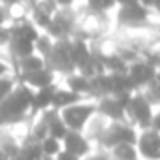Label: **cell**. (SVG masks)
<instances>
[{
	"mask_svg": "<svg viewBox=\"0 0 160 160\" xmlns=\"http://www.w3.org/2000/svg\"><path fill=\"white\" fill-rule=\"evenodd\" d=\"M32 94L34 91L30 87H25V85L13 87L12 92L0 102V126L21 122L30 109Z\"/></svg>",
	"mask_w": 160,
	"mask_h": 160,
	"instance_id": "1",
	"label": "cell"
},
{
	"mask_svg": "<svg viewBox=\"0 0 160 160\" xmlns=\"http://www.w3.org/2000/svg\"><path fill=\"white\" fill-rule=\"evenodd\" d=\"M124 115H126V121H132L141 130H149L151 121L154 117V111H152V106L145 100L143 92L138 91V92L132 94V98H130V102L124 109Z\"/></svg>",
	"mask_w": 160,
	"mask_h": 160,
	"instance_id": "2",
	"label": "cell"
},
{
	"mask_svg": "<svg viewBox=\"0 0 160 160\" xmlns=\"http://www.w3.org/2000/svg\"><path fill=\"white\" fill-rule=\"evenodd\" d=\"M136 139H138V134L136 130L126 124V122H113L111 126H108L102 134L96 136V141L108 149H113L117 145H122V143H128V145H136Z\"/></svg>",
	"mask_w": 160,
	"mask_h": 160,
	"instance_id": "3",
	"label": "cell"
},
{
	"mask_svg": "<svg viewBox=\"0 0 160 160\" xmlns=\"http://www.w3.org/2000/svg\"><path fill=\"white\" fill-rule=\"evenodd\" d=\"M75 25H77V15L70 8H58L53 13L51 21H49V25L45 28V32H47L49 38L66 40V38H70L73 34Z\"/></svg>",
	"mask_w": 160,
	"mask_h": 160,
	"instance_id": "4",
	"label": "cell"
},
{
	"mask_svg": "<svg viewBox=\"0 0 160 160\" xmlns=\"http://www.w3.org/2000/svg\"><path fill=\"white\" fill-rule=\"evenodd\" d=\"M45 66L51 72H60L64 75H70L75 72L72 58H70V38L66 40H55L49 57L45 58Z\"/></svg>",
	"mask_w": 160,
	"mask_h": 160,
	"instance_id": "5",
	"label": "cell"
},
{
	"mask_svg": "<svg viewBox=\"0 0 160 160\" xmlns=\"http://www.w3.org/2000/svg\"><path fill=\"white\" fill-rule=\"evenodd\" d=\"M96 113V104H85V102H79L73 104L66 109H60V117L66 124L68 130H77L81 132L85 128V124L89 122V119Z\"/></svg>",
	"mask_w": 160,
	"mask_h": 160,
	"instance_id": "6",
	"label": "cell"
},
{
	"mask_svg": "<svg viewBox=\"0 0 160 160\" xmlns=\"http://www.w3.org/2000/svg\"><path fill=\"white\" fill-rule=\"evenodd\" d=\"M126 75L130 77V81L138 91H143L145 87H149L151 83H154L158 79V73H156V66L149 60H134L128 64L126 68Z\"/></svg>",
	"mask_w": 160,
	"mask_h": 160,
	"instance_id": "7",
	"label": "cell"
},
{
	"mask_svg": "<svg viewBox=\"0 0 160 160\" xmlns=\"http://www.w3.org/2000/svg\"><path fill=\"white\" fill-rule=\"evenodd\" d=\"M149 15L151 10L143 8L141 4L130 6V8H121L117 12V23L126 28H138V27H147L149 25Z\"/></svg>",
	"mask_w": 160,
	"mask_h": 160,
	"instance_id": "8",
	"label": "cell"
},
{
	"mask_svg": "<svg viewBox=\"0 0 160 160\" xmlns=\"http://www.w3.org/2000/svg\"><path fill=\"white\" fill-rule=\"evenodd\" d=\"M138 154H141L145 160H158L160 158V134L156 130H143L138 139Z\"/></svg>",
	"mask_w": 160,
	"mask_h": 160,
	"instance_id": "9",
	"label": "cell"
},
{
	"mask_svg": "<svg viewBox=\"0 0 160 160\" xmlns=\"http://www.w3.org/2000/svg\"><path fill=\"white\" fill-rule=\"evenodd\" d=\"M60 143H62V151H66V152H70V154H73L77 158H83V156L91 154V143L83 136V132L68 130Z\"/></svg>",
	"mask_w": 160,
	"mask_h": 160,
	"instance_id": "10",
	"label": "cell"
},
{
	"mask_svg": "<svg viewBox=\"0 0 160 160\" xmlns=\"http://www.w3.org/2000/svg\"><path fill=\"white\" fill-rule=\"evenodd\" d=\"M17 79L21 81V85L32 87V89H43L47 85L55 83V72H51L47 66L34 70V72H25V73H17Z\"/></svg>",
	"mask_w": 160,
	"mask_h": 160,
	"instance_id": "11",
	"label": "cell"
},
{
	"mask_svg": "<svg viewBox=\"0 0 160 160\" xmlns=\"http://www.w3.org/2000/svg\"><path fill=\"white\" fill-rule=\"evenodd\" d=\"M40 119L43 121V124H45V128H47V136H51V138L62 141V138L66 136L68 128H66V124H64V121H62V117H60V111L49 108V109L42 111Z\"/></svg>",
	"mask_w": 160,
	"mask_h": 160,
	"instance_id": "12",
	"label": "cell"
},
{
	"mask_svg": "<svg viewBox=\"0 0 160 160\" xmlns=\"http://www.w3.org/2000/svg\"><path fill=\"white\" fill-rule=\"evenodd\" d=\"M57 89L58 87L53 83V85H47L43 89H38L32 94V102H30V109H28L30 117H36L38 113H42V111H45V109L51 108V102H53V96H55Z\"/></svg>",
	"mask_w": 160,
	"mask_h": 160,
	"instance_id": "13",
	"label": "cell"
},
{
	"mask_svg": "<svg viewBox=\"0 0 160 160\" xmlns=\"http://www.w3.org/2000/svg\"><path fill=\"white\" fill-rule=\"evenodd\" d=\"M96 113L111 119L113 122H126V115H124V109L115 102L113 96H104V98H98L96 102Z\"/></svg>",
	"mask_w": 160,
	"mask_h": 160,
	"instance_id": "14",
	"label": "cell"
},
{
	"mask_svg": "<svg viewBox=\"0 0 160 160\" xmlns=\"http://www.w3.org/2000/svg\"><path fill=\"white\" fill-rule=\"evenodd\" d=\"M66 85H68V91L79 94V96H91V91H92V85H91V79L81 75V73H70L68 79H66Z\"/></svg>",
	"mask_w": 160,
	"mask_h": 160,
	"instance_id": "15",
	"label": "cell"
},
{
	"mask_svg": "<svg viewBox=\"0 0 160 160\" xmlns=\"http://www.w3.org/2000/svg\"><path fill=\"white\" fill-rule=\"evenodd\" d=\"M6 45H8V49H10V55H12L15 60L25 58V57H28V55H34V42L10 36V40H8Z\"/></svg>",
	"mask_w": 160,
	"mask_h": 160,
	"instance_id": "16",
	"label": "cell"
},
{
	"mask_svg": "<svg viewBox=\"0 0 160 160\" xmlns=\"http://www.w3.org/2000/svg\"><path fill=\"white\" fill-rule=\"evenodd\" d=\"M79 102H83V96H79L68 89H57L55 96H53V102H51V108L53 109H66L73 104H79Z\"/></svg>",
	"mask_w": 160,
	"mask_h": 160,
	"instance_id": "17",
	"label": "cell"
},
{
	"mask_svg": "<svg viewBox=\"0 0 160 160\" xmlns=\"http://www.w3.org/2000/svg\"><path fill=\"white\" fill-rule=\"evenodd\" d=\"M42 158V149H40V141L34 139L32 136H28V139L19 145V152H17V160H40Z\"/></svg>",
	"mask_w": 160,
	"mask_h": 160,
	"instance_id": "18",
	"label": "cell"
},
{
	"mask_svg": "<svg viewBox=\"0 0 160 160\" xmlns=\"http://www.w3.org/2000/svg\"><path fill=\"white\" fill-rule=\"evenodd\" d=\"M126 68L128 62L119 53L104 55V70H109V73H126Z\"/></svg>",
	"mask_w": 160,
	"mask_h": 160,
	"instance_id": "19",
	"label": "cell"
},
{
	"mask_svg": "<svg viewBox=\"0 0 160 160\" xmlns=\"http://www.w3.org/2000/svg\"><path fill=\"white\" fill-rule=\"evenodd\" d=\"M45 66V60L40 57V55H28L25 58H19L17 60V73H25V72H34V70H40Z\"/></svg>",
	"mask_w": 160,
	"mask_h": 160,
	"instance_id": "20",
	"label": "cell"
},
{
	"mask_svg": "<svg viewBox=\"0 0 160 160\" xmlns=\"http://www.w3.org/2000/svg\"><path fill=\"white\" fill-rule=\"evenodd\" d=\"M40 149H42V156L55 158V156L62 151V143H60V139H55V138H51V136H45V138L40 141Z\"/></svg>",
	"mask_w": 160,
	"mask_h": 160,
	"instance_id": "21",
	"label": "cell"
},
{
	"mask_svg": "<svg viewBox=\"0 0 160 160\" xmlns=\"http://www.w3.org/2000/svg\"><path fill=\"white\" fill-rule=\"evenodd\" d=\"M115 8V0H87V10L94 15H104Z\"/></svg>",
	"mask_w": 160,
	"mask_h": 160,
	"instance_id": "22",
	"label": "cell"
},
{
	"mask_svg": "<svg viewBox=\"0 0 160 160\" xmlns=\"http://www.w3.org/2000/svg\"><path fill=\"white\" fill-rule=\"evenodd\" d=\"M113 160H138V152L132 145L122 143L113 147Z\"/></svg>",
	"mask_w": 160,
	"mask_h": 160,
	"instance_id": "23",
	"label": "cell"
},
{
	"mask_svg": "<svg viewBox=\"0 0 160 160\" xmlns=\"http://www.w3.org/2000/svg\"><path fill=\"white\" fill-rule=\"evenodd\" d=\"M53 42L55 40H51L47 34H43V36H38V40L34 42V53H38L43 60L49 57V53H51V47H53Z\"/></svg>",
	"mask_w": 160,
	"mask_h": 160,
	"instance_id": "24",
	"label": "cell"
},
{
	"mask_svg": "<svg viewBox=\"0 0 160 160\" xmlns=\"http://www.w3.org/2000/svg\"><path fill=\"white\" fill-rule=\"evenodd\" d=\"M55 160H83V158H77V156H73V154H70V152H66V151H60V152L55 156Z\"/></svg>",
	"mask_w": 160,
	"mask_h": 160,
	"instance_id": "25",
	"label": "cell"
},
{
	"mask_svg": "<svg viewBox=\"0 0 160 160\" xmlns=\"http://www.w3.org/2000/svg\"><path fill=\"white\" fill-rule=\"evenodd\" d=\"M10 40V32H8V27H0V45H6Z\"/></svg>",
	"mask_w": 160,
	"mask_h": 160,
	"instance_id": "26",
	"label": "cell"
},
{
	"mask_svg": "<svg viewBox=\"0 0 160 160\" xmlns=\"http://www.w3.org/2000/svg\"><path fill=\"white\" fill-rule=\"evenodd\" d=\"M115 4H119L121 8H130V6H138L139 0H115Z\"/></svg>",
	"mask_w": 160,
	"mask_h": 160,
	"instance_id": "27",
	"label": "cell"
},
{
	"mask_svg": "<svg viewBox=\"0 0 160 160\" xmlns=\"http://www.w3.org/2000/svg\"><path fill=\"white\" fill-rule=\"evenodd\" d=\"M57 8H72L75 0H53Z\"/></svg>",
	"mask_w": 160,
	"mask_h": 160,
	"instance_id": "28",
	"label": "cell"
},
{
	"mask_svg": "<svg viewBox=\"0 0 160 160\" xmlns=\"http://www.w3.org/2000/svg\"><path fill=\"white\" fill-rule=\"evenodd\" d=\"M139 4L143 8H147V10H154L158 6V0H139Z\"/></svg>",
	"mask_w": 160,
	"mask_h": 160,
	"instance_id": "29",
	"label": "cell"
},
{
	"mask_svg": "<svg viewBox=\"0 0 160 160\" xmlns=\"http://www.w3.org/2000/svg\"><path fill=\"white\" fill-rule=\"evenodd\" d=\"M87 160H111L108 154H94V156H89Z\"/></svg>",
	"mask_w": 160,
	"mask_h": 160,
	"instance_id": "30",
	"label": "cell"
},
{
	"mask_svg": "<svg viewBox=\"0 0 160 160\" xmlns=\"http://www.w3.org/2000/svg\"><path fill=\"white\" fill-rule=\"evenodd\" d=\"M6 72H8V66H6L4 62H0V77H4V75H6Z\"/></svg>",
	"mask_w": 160,
	"mask_h": 160,
	"instance_id": "31",
	"label": "cell"
},
{
	"mask_svg": "<svg viewBox=\"0 0 160 160\" xmlns=\"http://www.w3.org/2000/svg\"><path fill=\"white\" fill-rule=\"evenodd\" d=\"M40 160H42V158H40Z\"/></svg>",
	"mask_w": 160,
	"mask_h": 160,
	"instance_id": "32",
	"label": "cell"
}]
</instances>
